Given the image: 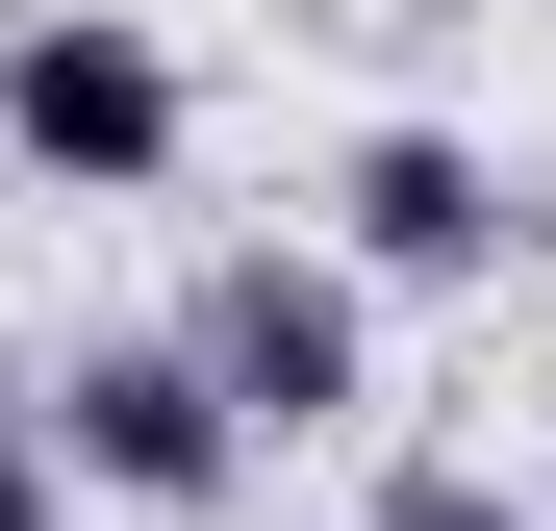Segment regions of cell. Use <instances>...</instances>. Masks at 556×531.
I'll return each instance as SVG.
<instances>
[{
  "label": "cell",
  "mask_w": 556,
  "mask_h": 531,
  "mask_svg": "<svg viewBox=\"0 0 556 531\" xmlns=\"http://www.w3.org/2000/svg\"><path fill=\"white\" fill-rule=\"evenodd\" d=\"M0 152L76 177V203H152V177H177V51H152V26H102V0L0 26Z\"/></svg>",
  "instance_id": "1"
},
{
  "label": "cell",
  "mask_w": 556,
  "mask_h": 531,
  "mask_svg": "<svg viewBox=\"0 0 556 531\" xmlns=\"http://www.w3.org/2000/svg\"><path fill=\"white\" fill-rule=\"evenodd\" d=\"M203 380L253 405V430H354L380 405V304H354V253H203Z\"/></svg>",
  "instance_id": "2"
},
{
  "label": "cell",
  "mask_w": 556,
  "mask_h": 531,
  "mask_svg": "<svg viewBox=\"0 0 556 531\" xmlns=\"http://www.w3.org/2000/svg\"><path fill=\"white\" fill-rule=\"evenodd\" d=\"M51 405H76V481L102 506H228V456H253V405L203 380V329H102Z\"/></svg>",
  "instance_id": "3"
},
{
  "label": "cell",
  "mask_w": 556,
  "mask_h": 531,
  "mask_svg": "<svg viewBox=\"0 0 556 531\" xmlns=\"http://www.w3.org/2000/svg\"><path fill=\"white\" fill-rule=\"evenodd\" d=\"M329 253H354V279H481V253H506V177L455 152V127H380V152L329 177Z\"/></svg>",
  "instance_id": "4"
},
{
  "label": "cell",
  "mask_w": 556,
  "mask_h": 531,
  "mask_svg": "<svg viewBox=\"0 0 556 531\" xmlns=\"http://www.w3.org/2000/svg\"><path fill=\"white\" fill-rule=\"evenodd\" d=\"M380 531H531V506H506V481H455V456H430V481H405Z\"/></svg>",
  "instance_id": "5"
},
{
  "label": "cell",
  "mask_w": 556,
  "mask_h": 531,
  "mask_svg": "<svg viewBox=\"0 0 556 531\" xmlns=\"http://www.w3.org/2000/svg\"><path fill=\"white\" fill-rule=\"evenodd\" d=\"M0 531H51V430L26 405H0Z\"/></svg>",
  "instance_id": "6"
}]
</instances>
